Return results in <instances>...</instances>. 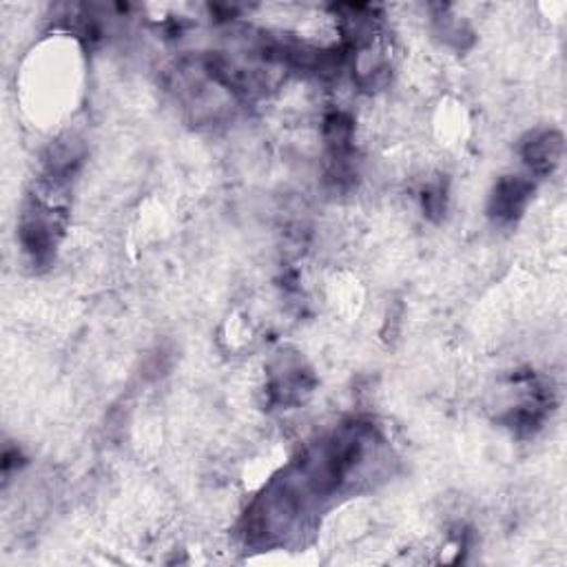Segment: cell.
Instances as JSON below:
<instances>
[{"label": "cell", "mask_w": 567, "mask_h": 567, "mask_svg": "<svg viewBox=\"0 0 567 567\" xmlns=\"http://www.w3.org/2000/svg\"><path fill=\"white\" fill-rule=\"evenodd\" d=\"M521 156L534 173L547 175L558 167V162L563 158V136L552 130L534 132L523 143Z\"/></svg>", "instance_id": "obj_2"}, {"label": "cell", "mask_w": 567, "mask_h": 567, "mask_svg": "<svg viewBox=\"0 0 567 567\" xmlns=\"http://www.w3.org/2000/svg\"><path fill=\"white\" fill-rule=\"evenodd\" d=\"M421 200H423V211H426V215L432 218V220L441 218V213L446 211V194H444V188H441V186H430V188H426Z\"/></svg>", "instance_id": "obj_3"}, {"label": "cell", "mask_w": 567, "mask_h": 567, "mask_svg": "<svg viewBox=\"0 0 567 567\" xmlns=\"http://www.w3.org/2000/svg\"><path fill=\"white\" fill-rule=\"evenodd\" d=\"M532 194H534V184L528 177L521 175L501 177L490 198V215L501 224H510L519 220Z\"/></svg>", "instance_id": "obj_1"}]
</instances>
